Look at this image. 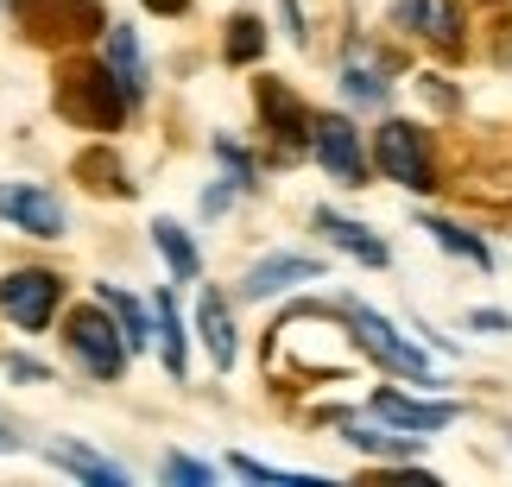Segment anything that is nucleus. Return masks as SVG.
I'll return each mask as SVG.
<instances>
[{"instance_id": "obj_27", "label": "nucleus", "mask_w": 512, "mask_h": 487, "mask_svg": "<svg viewBox=\"0 0 512 487\" xmlns=\"http://www.w3.org/2000/svg\"><path fill=\"white\" fill-rule=\"evenodd\" d=\"M215 159L234 171V184H241V190H253V159H247V152L234 146V140H215Z\"/></svg>"}, {"instance_id": "obj_15", "label": "nucleus", "mask_w": 512, "mask_h": 487, "mask_svg": "<svg viewBox=\"0 0 512 487\" xmlns=\"http://www.w3.org/2000/svg\"><path fill=\"white\" fill-rule=\"evenodd\" d=\"M196 329H203V342H209V355L215 367H234V323H228V304H222V291H203V304H196Z\"/></svg>"}, {"instance_id": "obj_32", "label": "nucleus", "mask_w": 512, "mask_h": 487, "mask_svg": "<svg viewBox=\"0 0 512 487\" xmlns=\"http://www.w3.org/2000/svg\"><path fill=\"white\" fill-rule=\"evenodd\" d=\"M13 450H19V437H13V431H0V456H13Z\"/></svg>"}, {"instance_id": "obj_24", "label": "nucleus", "mask_w": 512, "mask_h": 487, "mask_svg": "<svg viewBox=\"0 0 512 487\" xmlns=\"http://www.w3.org/2000/svg\"><path fill=\"white\" fill-rule=\"evenodd\" d=\"M228 469H234V475H247V481H266V487H317V475H291V469H266V462H253V456H234Z\"/></svg>"}, {"instance_id": "obj_25", "label": "nucleus", "mask_w": 512, "mask_h": 487, "mask_svg": "<svg viewBox=\"0 0 512 487\" xmlns=\"http://www.w3.org/2000/svg\"><path fill=\"white\" fill-rule=\"evenodd\" d=\"M342 83H348V95H354L361 108H380V102H386V76H380V70H367V64H348Z\"/></svg>"}, {"instance_id": "obj_31", "label": "nucleus", "mask_w": 512, "mask_h": 487, "mask_svg": "<svg viewBox=\"0 0 512 487\" xmlns=\"http://www.w3.org/2000/svg\"><path fill=\"white\" fill-rule=\"evenodd\" d=\"M506 38H500V45H494V57H500V64H512V26H500Z\"/></svg>"}, {"instance_id": "obj_5", "label": "nucleus", "mask_w": 512, "mask_h": 487, "mask_svg": "<svg viewBox=\"0 0 512 487\" xmlns=\"http://www.w3.org/2000/svg\"><path fill=\"white\" fill-rule=\"evenodd\" d=\"M342 317H348L354 342H361L373 361H386L392 374H411V380H424V386H430V361H424V348H411L399 329L380 317V310H367V304H342Z\"/></svg>"}, {"instance_id": "obj_30", "label": "nucleus", "mask_w": 512, "mask_h": 487, "mask_svg": "<svg viewBox=\"0 0 512 487\" xmlns=\"http://www.w3.org/2000/svg\"><path fill=\"white\" fill-rule=\"evenodd\" d=\"M140 7H152V13L171 19V13H190V0H140Z\"/></svg>"}, {"instance_id": "obj_10", "label": "nucleus", "mask_w": 512, "mask_h": 487, "mask_svg": "<svg viewBox=\"0 0 512 487\" xmlns=\"http://www.w3.org/2000/svg\"><path fill=\"white\" fill-rule=\"evenodd\" d=\"M310 152L323 159V171L336 184H367V159H361V133H354L342 114H323L317 121V140H310Z\"/></svg>"}, {"instance_id": "obj_9", "label": "nucleus", "mask_w": 512, "mask_h": 487, "mask_svg": "<svg viewBox=\"0 0 512 487\" xmlns=\"http://www.w3.org/2000/svg\"><path fill=\"white\" fill-rule=\"evenodd\" d=\"M399 19L405 32H418L424 45H437L443 57H462V0H399Z\"/></svg>"}, {"instance_id": "obj_19", "label": "nucleus", "mask_w": 512, "mask_h": 487, "mask_svg": "<svg viewBox=\"0 0 512 487\" xmlns=\"http://www.w3.org/2000/svg\"><path fill=\"white\" fill-rule=\"evenodd\" d=\"M95 298H102V304L114 310V317H121V336H127V348H146L152 336H159V329H152V317H146V310L127 298L121 285H95Z\"/></svg>"}, {"instance_id": "obj_1", "label": "nucleus", "mask_w": 512, "mask_h": 487, "mask_svg": "<svg viewBox=\"0 0 512 487\" xmlns=\"http://www.w3.org/2000/svg\"><path fill=\"white\" fill-rule=\"evenodd\" d=\"M133 108V89L114 76V64H95V57H70L57 70V114L70 127H89V133H114Z\"/></svg>"}, {"instance_id": "obj_29", "label": "nucleus", "mask_w": 512, "mask_h": 487, "mask_svg": "<svg viewBox=\"0 0 512 487\" xmlns=\"http://www.w3.org/2000/svg\"><path fill=\"white\" fill-rule=\"evenodd\" d=\"M468 323H475V329H512V317H506V310H475Z\"/></svg>"}, {"instance_id": "obj_4", "label": "nucleus", "mask_w": 512, "mask_h": 487, "mask_svg": "<svg viewBox=\"0 0 512 487\" xmlns=\"http://www.w3.org/2000/svg\"><path fill=\"white\" fill-rule=\"evenodd\" d=\"M19 32L32 45H76L102 32V7L95 0H19Z\"/></svg>"}, {"instance_id": "obj_8", "label": "nucleus", "mask_w": 512, "mask_h": 487, "mask_svg": "<svg viewBox=\"0 0 512 487\" xmlns=\"http://www.w3.org/2000/svg\"><path fill=\"white\" fill-rule=\"evenodd\" d=\"M0 222H13L32 241H57L64 235V209L45 184H0Z\"/></svg>"}, {"instance_id": "obj_3", "label": "nucleus", "mask_w": 512, "mask_h": 487, "mask_svg": "<svg viewBox=\"0 0 512 487\" xmlns=\"http://www.w3.org/2000/svg\"><path fill=\"white\" fill-rule=\"evenodd\" d=\"M373 159H380V171L392 184H405V190H437V159H430V133L424 127H411V121H386L380 127V140H373Z\"/></svg>"}, {"instance_id": "obj_20", "label": "nucleus", "mask_w": 512, "mask_h": 487, "mask_svg": "<svg viewBox=\"0 0 512 487\" xmlns=\"http://www.w3.org/2000/svg\"><path fill=\"white\" fill-rule=\"evenodd\" d=\"M424 235L437 241V247H449V253H456V260L494 266V253H487V241H481V235H468V228H456V222H443V216H424Z\"/></svg>"}, {"instance_id": "obj_2", "label": "nucleus", "mask_w": 512, "mask_h": 487, "mask_svg": "<svg viewBox=\"0 0 512 487\" xmlns=\"http://www.w3.org/2000/svg\"><path fill=\"white\" fill-rule=\"evenodd\" d=\"M64 342H70V355L89 367L95 380H121L127 374V336L114 329V317H108V304L95 310V304H83V310H70L64 317Z\"/></svg>"}, {"instance_id": "obj_11", "label": "nucleus", "mask_w": 512, "mask_h": 487, "mask_svg": "<svg viewBox=\"0 0 512 487\" xmlns=\"http://www.w3.org/2000/svg\"><path fill=\"white\" fill-rule=\"evenodd\" d=\"M367 412L380 418V424H392V431H418V437H430V431H449V424H456V405H449V399L424 405V399H405V393H392V386H380V393L367 399Z\"/></svg>"}, {"instance_id": "obj_6", "label": "nucleus", "mask_w": 512, "mask_h": 487, "mask_svg": "<svg viewBox=\"0 0 512 487\" xmlns=\"http://www.w3.org/2000/svg\"><path fill=\"white\" fill-rule=\"evenodd\" d=\"M57 298H64V279H57V272L26 266V272H7V279H0V310H7L19 329H45L57 317Z\"/></svg>"}, {"instance_id": "obj_21", "label": "nucleus", "mask_w": 512, "mask_h": 487, "mask_svg": "<svg viewBox=\"0 0 512 487\" xmlns=\"http://www.w3.org/2000/svg\"><path fill=\"white\" fill-rule=\"evenodd\" d=\"M152 241H159L171 279H196V272H203V260H196V247H190V235L177 222H152Z\"/></svg>"}, {"instance_id": "obj_7", "label": "nucleus", "mask_w": 512, "mask_h": 487, "mask_svg": "<svg viewBox=\"0 0 512 487\" xmlns=\"http://www.w3.org/2000/svg\"><path fill=\"white\" fill-rule=\"evenodd\" d=\"M253 95H260V121H266V133L279 140V159H298V152H310V140H317V121L304 114L298 95H291L279 76H266Z\"/></svg>"}, {"instance_id": "obj_13", "label": "nucleus", "mask_w": 512, "mask_h": 487, "mask_svg": "<svg viewBox=\"0 0 512 487\" xmlns=\"http://www.w3.org/2000/svg\"><path fill=\"white\" fill-rule=\"evenodd\" d=\"M64 475H76V481H89V487H127V469L121 462H102L95 450H83V443H51L45 450Z\"/></svg>"}, {"instance_id": "obj_28", "label": "nucleus", "mask_w": 512, "mask_h": 487, "mask_svg": "<svg viewBox=\"0 0 512 487\" xmlns=\"http://www.w3.org/2000/svg\"><path fill=\"white\" fill-rule=\"evenodd\" d=\"M7 374H13V380H45V361H32V355H13V361H7Z\"/></svg>"}, {"instance_id": "obj_22", "label": "nucleus", "mask_w": 512, "mask_h": 487, "mask_svg": "<svg viewBox=\"0 0 512 487\" xmlns=\"http://www.w3.org/2000/svg\"><path fill=\"white\" fill-rule=\"evenodd\" d=\"M159 355L171 367V380H184V323H177L171 291H159Z\"/></svg>"}, {"instance_id": "obj_26", "label": "nucleus", "mask_w": 512, "mask_h": 487, "mask_svg": "<svg viewBox=\"0 0 512 487\" xmlns=\"http://www.w3.org/2000/svg\"><path fill=\"white\" fill-rule=\"evenodd\" d=\"M165 481H177V487H209L215 469H203V462H190V456H165Z\"/></svg>"}, {"instance_id": "obj_18", "label": "nucleus", "mask_w": 512, "mask_h": 487, "mask_svg": "<svg viewBox=\"0 0 512 487\" xmlns=\"http://www.w3.org/2000/svg\"><path fill=\"white\" fill-rule=\"evenodd\" d=\"M342 437H348L361 456H386V462H405V456H418V450H424V437H418V431L386 437V431H367V424H342Z\"/></svg>"}, {"instance_id": "obj_17", "label": "nucleus", "mask_w": 512, "mask_h": 487, "mask_svg": "<svg viewBox=\"0 0 512 487\" xmlns=\"http://www.w3.org/2000/svg\"><path fill=\"white\" fill-rule=\"evenodd\" d=\"M108 64L114 76L133 89V102L146 95V57H140V38H133V26H108Z\"/></svg>"}, {"instance_id": "obj_23", "label": "nucleus", "mask_w": 512, "mask_h": 487, "mask_svg": "<svg viewBox=\"0 0 512 487\" xmlns=\"http://www.w3.org/2000/svg\"><path fill=\"white\" fill-rule=\"evenodd\" d=\"M260 51H266V26L253 13H234L228 19V64H253Z\"/></svg>"}, {"instance_id": "obj_12", "label": "nucleus", "mask_w": 512, "mask_h": 487, "mask_svg": "<svg viewBox=\"0 0 512 487\" xmlns=\"http://www.w3.org/2000/svg\"><path fill=\"white\" fill-rule=\"evenodd\" d=\"M310 279H323V266L317 260H304V253H272V260H260L241 279V298H272V291H285V285H310Z\"/></svg>"}, {"instance_id": "obj_14", "label": "nucleus", "mask_w": 512, "mask_h": 487, "mask_svg": "<svg viewBox=\"0 0 512 487\" xmlns=\"http://www.w3.org/2000/svg\"><path fill=\"white\" fill-rule=\"evenodd\" d=\"M317 228L329 241H336L342 253H354L361 266H386L392 253H386V241H373V228H361V222H348V216H336V209H317Z\"/></svg>"}, {"instance_id": "obj_16", "label": "nucleus", "mask_w": 512, "mask_h": 487, "mask_svg": "<svg viewBox=\"0 0 512 487\" xmlns=\"http://www.w3.org/2000/svg\"><path fill=\"white\" fill-rule=\"evenodd\" d=\"M70 171H76V178H83V184L95 190V197H127V190H133V184H127V171H121V159H114L108 146L76 152V165H70Z\"/></svg>"}]
</instances>
